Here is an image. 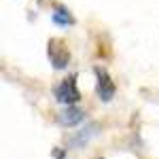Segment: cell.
I'll list each match as a JSON object with an SVG mask.
<instances>
[{
	"label": "cell",
	"instance_id": "cell-1",
	"mask_svg": "<svg viewBox=\"0 0 159 159\" xmlns=\"http://www.w3.org/2000/svg\"><path fill=\"white\" fill-rule=\"evenodd\" d=\"M53 98L60 104L66 106H76V102L81 100V91L76 87V74H68L66 79H61L60 83L53 85Z\"/></svg>",
	"mask_w": 159,
	"mask_h": 159
},
{
	"label": "cell",
	"instance_id": "cell-2",
	"mask_svg": "<svg viewBox=\"0 0 159 159\" xmlns=\"http://www.w3.org/2000/svg\"><path fill=\"white\" fill-rule=\"evenodd\" d=\"M47 55H49V61L55 70H61L70 64V49H68L66 40H61V38H49Z\"/></svg>",
	"mask_w": 159,
	"mask_h": 159
},
{
	"label": "cell",
	"instance_id": "cell-3",
	"mask_svg": "<svg viewBox=\"0 0 159 159\" xmlns=\"http://www.w3.org/2000/svg\"><path fill=\"white\" fill-rule=\"evenodd\" d=\"M93 74H96V93H98V98L102 102H110L112 96H115V91H117V87H115V81H112V76L106 68H102V66H93Z\"/></svg>",
	"mask_w": 159,
	"mask_h": 159
},
{
	"label": "cell",
	"instance_id": "cell-4",
	"mask_svg": "<svg viewBox=\"0 0 159 159\" xmlns=\"http://www.w3.org/2000/svg\"><path fill=\"white\" fill-rule=\"evenodd\" d=\"M83 119H85V112L79 108V106H68V108H64L57 115V123L60 125H66V127H74V125H79Z\"/></svg>",
	"mask_w": 159,
	"mask_h": 159
},
{
	"label": "cell",
	"instance_id": "cell-5",
	"mask_svg": "<svg viewBox=\"0 0 159 159\" xmlns=\"http://www.w3.org/2000/svg\"><path fill=\"white\" fill-rule=\"evenodd\" d=\"M98 129H100V125H87V127H83V129H81V132H76L72 138H68V147H70V148L85 147L87 142L98 134Z\"/></svg>",
	"mask_w": 159,
	"mask_h": 159
},
{
	"label": "cell",
	"instance_id": "cell-6",
	"mask_svg": "<svg viewBox=\"0 0 159 159\" xmlns=\"http://www.w3.org/2000/svg\"><path fill=\"white\" fill-rule=\"evenodd\" d=\"M53 21L57 25H74V17L70 15V11L64 7V4H55L53 7Z\"/></svg>",
	"mask_w": 159,
	"mask_h": 159
},
{
	"label": "cell",
	"instance_id": "cell-7",
	"mask_svg": "<svg viewBox=\"0 0 159 159\" xmlns=\"http://www.w3.org/2000/svg\"><path fill=\"white\" fill-rule=\"evenodd\" d=\"M53 157H55V159H64V151H57V148H53Z\"/></svg>",
	"mask_w": 159,
	"mask_h": 159
}]
</instances>
